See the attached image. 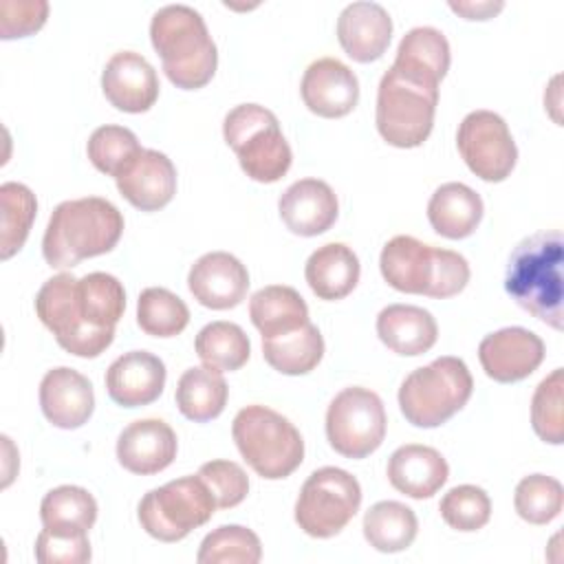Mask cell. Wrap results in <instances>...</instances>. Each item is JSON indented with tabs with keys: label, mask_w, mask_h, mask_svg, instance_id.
I'll return each instance as SVG.
<instances>
[{
	"label": "cell",
	"mask_w": 564,
	"mask_h": 564,
	"mask_svg": "<svg viewBox=\"0 0 564 564\" xmlns=\"http://www.w3.org/2000/svg\"><path fill=\"white\" fill-rule=\"evenodd\" d=\"M456 148L465 165L487 183L505 181L518 161L507 121L491 110H474L460 121Z\"/></svg>",
	"instance_id": "4fadbf2b"
},
{
	"label": "cell",
	"mask_w": 564,
	"mask_h": 564,
	"mask_svg": "<svg viewBox=\"0 0 564 564\" xmlns=\"http://www.w3.org/2000/svg\"><path fill=\"white\" fill-rule=\"evenodd\" d=\"M482 198L465 183H443L427 203V220L432 229L449 240L467 238L482 220Z\"/></svg>",
	"instance_id": "484cf974"
},
{
	"label": "cell",
	"mask_w": 564,
	"mask_h": 564,
	"mask_svg": "<svg viewBox=\"0 0 564 564\" xmlns=\"http://www.w3.org/2000/svg\"><path fill=\"white\" fill-rule=\"evenodd\" d=\"M165 364L148 350H130L106 370V392L121 408L156 401L165 388Z\"/></svg>",
	"instance_id": "44dd1931"
},
{
	"label": "cell",
	"mask_w": 564,
	"mask_h": 564,
	"mask_svg": "<svg viewBox=\"0 0 564 564\" xmlns=\"http://www.w3.org/2000/svg\"><path fill=\"white\" fill-rule=\"evenodd\" d=\"M40 520L55 531H90L97 520V500L88 489L59 485L40 502Z\"/></svg>",
	"instance_id": "836d02e7"
},
{
	"label": "cell",
	"mask_w": 564,
	"mask_h": 564,
	"mask_svg": "<svg viewBox=\"0 0 564 564\" xmlns=\"http://www.w3.org/2000/svg\"><path fill=\"white\" fill-rule=\"evenodd\" d=\"M216 509L209 487L196 474L150 489L139 502L137 518L154 540L178 542L209 522Z\"/></svg>",
	"instance_id": "9c48e42d"
},
{
	"label": "cell",
	"mask_w": 564,
	"mask_h": 564,
	"mask_svg": "<svg viewBox=\"0 0 564 564\" xmlns=\"http://www.w3.org/2000/svg\"><path fill=\"white\" fill-rule=\"evenodd\" d=\"M441 518L447 527L469 533L482 529L491 518V500L482 487L458 485L452 487L438 502Z\"/></svg>",
	"instance_id": "b9f144b4"
},
{
	"label": "cell",
	"mask_w": 564,
	"mask_h": 564,
	"mask_svg": "<svg viewBox=\"0 0 564 564\" xmlns=\"http://www.w3.org/2000/svg\"><path fill=\"white\" fill-rule=\"evenodd\" d=\"M386 425L379 394L361 386L344 388L326 410V438L346 458L370 456L383 443Z\"/></svg>",
	"instance_id": "7c38bea8"
},
{
	"label": "cell",
	"mask_w": 564,
	"mask_h": 564,
	"mask_svg": "<svg viewBox=\"0 0 564 564\" xmlns=\"http://www.w3.org/2000/svg\"><path fill=\"white\" fill-rule=\"evenodd\" d=\"M40 408L55 427L77 430L95 410L93 383L68 366L53 368L40 381Z\"/></svg>",
	"instance_id": "7402d4cb"
},
{
	"label": "cell",
	"mask_w": 564,
	"mask_h": 564,
	"mask_svg": "<svg viewBox=\"0 0 564 564\" xmlns=\"http://www.w3.org/2000/svg\"><path fill=\"white\" fill-rule=\"evenodd\" d=\"M93 551L86 531L42 529L35 538V560L40 564H84Z\"/></svg>",
	"instance_id": "ee69618b"
},
{
	"label": "cell",
	"mask_w": 564,
	"mask_h": 564,
	"mask_svg": "<svg viewBox=\"0 0 564 564\" xmlns=\"http://www.w3.org/2000/svg\"><path fill=\"white\" fill-rule=\"evenodd\" d=\"M262 557L260 538L240 524H223L200 542L198 564H258Z\"/></svg>",
	"instance_id": "74e56055"
},
{
	"label": "cell",
	"mask_w": 564,
	"mask_h": 564,
	"mask_svg": "<svg viewBox=\"0 0 564 564\" xmlns=\"http://www.w3.org/2000/svg\"><path fill=\"white\" fill-rule=\"evenodd\" d=\"M278 209L289 231L311 238L333 227L339 214V203L326 181L300 178L282 192Z\"/></svg>",
	"instance_id": "ffe728a7"
},
{
	"label": "cell",
	"mask_w": 564,
	"mask_h": 564,
	"mask_svg": "<svg viewBox=\"0 0 564 564\" xmlns=\"http://www.w3.org/2000/svg\"><path fill=\"white\" fill-rule=\"evenodd\" d=\"M361 505L359 480L339 467H319L302 485L295 522L311 538H333L355 518Z\"/></svg>",
	"instance_id": "30bf717a"
},
{
	"label": "cell",
	"mask_w": 564,
	"mask_h": 564,
	"mask_svg": "<svg viewBox=\"0 0 564 564\" xmlns=\"http://www.w3.org/2000/svg\"><path fill=\"white\" fill-rule=\"evenodd\" d=\"M176 434L161 419L132 421L117 438V460L137 476L163 471L176 458Z\"/></svg>",
	"instance_id": "d6986e66"
},
{
	"label": "cell",
	"mask_w": 564,
	"mask_h": 564,
	"mask_svg": "<svg viewBox=\"0 0 564 564\" xmlns=\"http://www.w3.org/2000/svg\"><path fill=\"white\" fill-rule=\"evenodd\" d=\"M231 436L247 465L267 480L291 476L304 460L300 430L267 405L242 408L231 423Z\"/></svg>",
	"instance_id": "8992f818"
},
{
	"label": "cell",
	"mask_w": 564,
	"mask_h": 564,
	"mask_svg": "<svg viewBox=\"0 0 564 564\" xmlns=\"http://www.w3.org/2000/svg\"><path fill=\"white\" fill-rule=\"evenodd\" d=\"M187 289L198 304L225 311L245 300L249 273L236 256L227 251H209L192 264L187 273Z\"/></svg>",
	"instance_id": "9a60e30c"
},
{
	"label": "cell",
	"mask_w": 564,
	"mask_h": 564,
	"mask_svg": "<svg viewBox=\"0 0 564 564\" xmlns=\"http://www.w3.org/2000/svg\"><path fill=\"white\" fill-rule=\"evenodd\" d=\"M438 84L390 66L377 88V130L394 148H419L432 132Z\"/></svg>",
	"instance_id": "5b68a950"
},
{
	"label": "cell",
	"mask_w": 564,
	"mask_h": 564,
	"mask_svg": "<svg viewBox=\"0 0 564 564\" xmlns=\"http://www.w3.org/2000/svg\"><path fill=\"white\" fill-rule=\"evenodd\" d=\"M196 355L209 368L220 372H234L242 368L251 355L247 333L234 322H212L203 326L194 341Z\"/></svg>",
	"instance_id": "e575fe53"
},
{
	"label": "cell",
	"mask_w": 564,
	"mask_h": 564,
	"mask_svg": "<svg viewBox=\"0 0 564 564\" xmlns=\"http://www.w3.org/2000/svg\"><path fill=\"white\" fill-rule=\"evenodd\" d=\"M123 234L121 212L101 196L59 203L42 238V256L53 269H70L115 249Z\"/></svg>",
	"instance_id": "6da1fadb"
},
{
	"label": "cell",
	"mask_w": 564,
	"mask_h": 564,
	"mask_svg": "<svg viewBox=\"0 0 564 564\" xmlns=\"http://www.w3.org/2000/svg\"><path fill=\"white\" fill-rule=\"evenodd\" d=\"M48 15L46 0H2L0 2V37H26L40 31Z\"/></svg>",
	"instance_id": "f6af8a7d"
},
{
	"label": "cell",
	"mask_w": 564,
	"mask_h": 564,
	"mask_svg": "<svg viewBox=\"0 0 564 564\" xmlns=\"http://www.w3.org/2000/svg\"><path fill=\"white\" fill-rule=\"evenodd\" d=\"M562 502V482L546 474L524 476L513 494V507L518 516L529 524H549L560 516Z\"/></svg>",
	"instance_id": "ab89813d"
},
{
	"label": "cell",
	"mask_w": 564,
	"mask_h": 564,
	"mask_svg": "<svg viewBox=\"0 0 564 564\" xmlns=\"http://www.w3.org/2000/svg\"><path fill=\"white\" fill-rule=\"evenodd\" d=\"M562 388L564 370L555 368L544 377L531 399V425L533 432L551 445H562L564 441V419H562Z\"/></svg>",
	"instance_id": "60d3db41"
},
{
	"label": "cell",
	"mask_w": 564,
	"mask_h": 564,
	"mask_svg": "<svg viewBox=\"0 0 564 564\" xmlns=\"http://www.w3.org/2000/svg\"><path fill=\"white\" fill-rule=\"evenodd\" d=\"M264 361L289 377L311 372L324 357V337L315 324H306L280 337L262 339Z\"/></svg>",
	"instance_id": "4dcf8cb0"
},
{
	"label": "cell",
	"mask_w": 564,
	"mask_h": 564,
	"mask_svg": "<svg viewBox=\"0 0 564 564\" xmlns=\"http://www.w3.org/2000/svg\"><path fill=\"white\" fill-rule=\"evenodd\" d=\"M386 474L399 494L423 500L432 498L447 482L449 467L438 449L408 443L392 452Z\"/></svg>",
	"instance_id": "cb8c5ba5"
},
{
	"label": "cell",
	"mask_w": 564,
	"mask_h": 564,
	"mask_svg": "<svg viewBox=\"0 0 564 564\" xmlns=\"http://www.w3.org/2000/svg\"><path fill=\"white\" fill-rule=\"evenodd\" d=\"M159 77L154 66L134 51L115 53L101 73L106 99L121 112H145L159 97Z\"/></svg>",
	"instance_id": "2e32d148"
},
{
	"label": "cell",
	"mask_w": 564,
	"mask_h": 564,
	"mask_svg": "<svg viewBox=\"0 0 564 564\" xmlns=\"http://www.w3.org/2000/svg\"><path fill=\"white\" fill-rule=\"evenodd\" d=\"M223 137L236 152L242 172L258 183L280 181L293 161L278 117L260 104H240L225 115Z\"/></svg>",
	"instance_id": "ba28073f"
},
{
	"label": "cell",
	"mask_w": 564,
	"mask_h": 564,
	"mask_svg": "<svg viewBox=\"0 0 564 564\" xmlns=\"http://www.w3.org/2000/svg\"><path fill=\"white\" fill-rule=\"evenodd\" d=\"M126 311L123 284L104 271L86 273L77 280V313L90 328H115Z\"/></svg>",
	"instance_id": "1f68e13d"
},
{
	"label": "cell",
	"mask_w": 564,
	"mask_h": 564,
	"mask_svg": "<svg viewBox=\"0 0 564 564\" xmlns=\"http://www.w3.org/2000/svg\"><path fill=\"white\" fill-rule=\"evenodd\" d=\"M300 93L311 112L324 119H337L357 106L359 82L337 57H319L304 70Z\"/></svg>",
	"instance_id": "e0dca14e"
},
{
	"label": "cell",
	"mask_w": 564,
	"mask_h": 564,
	"mask_svg": "<svg viewBox=\"0 0 564 564\" xmlns=\"http://www.w3.org/2000/svg\"><path fill=\"white\" fill-rule=\"evenodd\" d=\"M0 205H2V234H0V258L9 260L18 253L31 231V225L37 214L35 194L15 181L0 185Z\"/></svg>",
	"instance_id": "d590c367"
},
{
	"label": "cell",
	"mask_w": 564,
	"mask_h": 564,
	"mask_svg": "<svg viewBox=\"0 0 564 564\" xmlns=\"http://www.w3.org/2000/svg\"><path fill=\"white\" fill-rule=\"evenodd\" d=\"M150 40L161 55L167 79L183 90H196L212 82L218 51L203 15L187 4H165L150 22Z\"/></svg>",
	"instance_id": "3957f363"
},
{
	"label": "cell",
	"mask_w": 564,
	"mask_h": 564,
	"mask_svg": "<svg viewBox=\"0 0 564 564\" xmlns=\"http://www.w3.org/2000/svg\"><path fill=\"white\" fill-rule=\"evenodd\" d=\"M359 258L344 242L317 247L304 264V278L311 291L326 302H335L352 293L359 282Z\"/></svg>",
	"instance_id": "4316f807"
},
{
	"label": "cell",
	"mask_w": 564,
	"mask_h": 564,
	"mask_svg": "<svg viewBox=\"0 0 564 564\" xmlns=\"http://www.w3.org/2000/svg\"><path fill=\"white\" fill-rule=\"evenodd\" d=\"M502 7H505L502 0H480V2H474V0H465V2L449 0V9L460 13L465 20H489Z\"/></svg>",
	"instance_id": "bcb514c9"
},
{
	"label": "cell",
	"mask_w": 564,
	"mask_h": 564,
	"mask_svg": "<svg viewBox=\"0 0 564 564\" xmlns=\"http://www.w3.org/2000/svg\"><path fill=\"white\" fill-rule=\"evenodd\" d=\"M227 394L229 388L220 370L209 366H194L178 377L174 399L185 419L194 423H207L225 410Z\"/></svg>",
	"instance_id": "f1b7e54d"
},
{
	"label": "cell",
	"mask_w": 564,
	"mask_h": 564,
	"mask_svg": "<svg viewBox=\"0 0 564 564\" xmlns=\"http://www.w3.org/2000/svg\"><path fill=\"white\" fill-rule=\"evenodd\" d=\"M249 317L262 339L280 337L308 324V306L293 286L269 284L251 295Z\"/></svg>",
	"instance_id": "83f0119b"
},
{
	"label": "cell",
	"mask_w": 564,
	"mask_h": 564,
	"mask_svg": "<svg viewBox=\"0 0 564 564\" xmlns=\"http://www.w3.org/2000/svg\"><path fill=\"white\" fill-rule=\"evenodd\" d=\"M115 181L119 194L141 212H159L176 194V167L172 159L150 148H143Z\"/></svg>",
	"instance_id": "ac0fdd59"
},
{
	"label": "cell",
	"mask_w": 564,
	"mask_h": 564,
	"mask_svg": "<svg viewBox=\"0 0 564 564\" xmlns=\"http://www.w3.org/2000/svg\"><path fill=\"white\" fill-rule=\"evenodd\" d=\"M562 234L538 231L516 245L505 271V291L511 300L555 330L562 328Z\"/></svg>",
	"instance_id": "7a4b0ae2"
},
{
	"label": "cell",
	"mask_w": 564,
	"mask_h": 564,
	"mask_svg": "<svg viewBox=\"0 0 564 564\" xmlns=\"http://www.w3.org/2000/svg\"><path fill=\"white\" fill-rule=\"evenodd\" d=\"M198 476L209 487L218 509L240 505L249 494V476L234 460H209L198 467Z\"/></svg>",
	"instance_id": "7bdbcfd3"
},
{
	"label": "cell",
	"mask_w": 564,
	"mask_h": 564,
	"mask_svg": "<svg viewBox=\"0 0 564 564\" xmlns=\"http://www.w3.org/2000/svg\"><path fill=\"white\" fill-rule=\"evenodd\" d=\"M137 324L152 337H176L189 324L187 304L163 286H148L137 300Z\"/></svg>",
	"instance_id": "8d00e7d4"
},
{
	"label": "cell",
	"mask_w": 564,
	"mask_h": 564,
	"mask_svg": "<svg viewBox=\"0 0 564 564\" xmlns=\"http://www.w3.org/2000/svg\"><path fill=\"white\" fill-rule=\"evenodd\" d=\"M77 280L73 273L48 278L35 295V313L66 352L93 359L112 344L115 328L99 330L82 322L77 313Z\"/></svg>",
	"instance_id": "8fae6325"
},
{
	"label": "cell",
	"mask_w": 564,
	"mask_h": 564,
	"mask_svg": "<svg viewBox=\"0 0 564 564\" xmlns=\"http://www.w3.org/2000/svg\"><path fill=\"white\" fill-rule=\"evenodd\" d=\"M379 339L397 355L416 357L427 352L438 337L436 319L414 304H388L377 315Z\"/></svg>",
	"instance_id": "d4e9b609"
},
{
	"label": "cell",
	"mask_w": 564,
	"mask_h": 564,
	"mask_svg": "<svg viewBox=\"0 0 564 564\" xmlns=\"http://www.w3.org/2000/svg\"><path fill=\"white\" fill-rule=\"evenodd\" d=\"M474 392L467 364L443 355L412 370L399 388V408L414 427H438L465 408Z\"/></svg>",
	"instance_id": "52a82bcc"
},
{
	"label": "cell",
	"mask_w": 564,
	"mask_h": 564,
	"mask_svg": "<svg viewBox=\"0 0 564 564\" xmlns=\"http://www.w3.org/2000/svg\"><path fill=\"white\" fill-rule=\"evenodd\" d=\"M379 269L392 289L438 300L458 295L469 282V264L458 251L436 249L403 234L383 245Z\"/></svg>",
	"instance_id": "277c9868"
},
{
	"label": "cell",
	"mask_w": 564,
	"mask_h": 564,
	"mask_svg": "<svg viewBox=\"0 0 564 564\" xmlns=\"http://www.w3.org/2000/svg\"><path fill=\"white\" fill-rule=\"evenodd\" d=\"M143 148L139 145L137 134L130 128L115 126V123L99 126L86 143V154H88L90 163L99 172L115 176V178L130 165V161Z\"/></svg>",
	"instance_id": "f35d334b"
},
{
	"label": "cell",
	"mask_w": 564,
	"mask_h": 564,
	"mask_svg": "<svg viewBox=\"0 0 564 564\" xmlns=\"http://www.w3.org/2000/svg\"><path fill=\"white\" fill-rule=\"evenodd\" d=\"M364 538L381 553L405 551L419 531L416 513L397 500L375 502L364 516Z\"/></svg>",
	"instance_id": "d6a6232c"
},
{
	"label": "cell",
	"mask_w": 564,
	"mask_h": 564,
	"mask_svg": "<svg viewBox=\"0 0 564 564\" xmlns=\"http://www.w3.org/2000/svg\"><path fill=\"white\" fill-rule=\"evenodd\" d=\"M478 359L489 379L516 383L538 370L544 359V341L522 326L500 328L480 341Z\"/></svg>",
	"instance_id": "5bb4252c"
},
{
	"label": "cell",
	"mask_w": 564,
	"mask_h": 564,
	"mask_svg": "<svg viewBox=\"0 0 564 564\" xmlns=\"http://www.w3.org/2000/svg\"><path fill=\"white\" fill-rule=\"evenodd\" d=\"M392 37V18L379 2H350L337 18V40L348 57L368 64L379 59Z\"/></svg>",
	"instance_id": "603a6c76"
},
{
	"label": "cell",
	"mask_w": 564,
	"mask_h": 564,
	"mask_svg": "<svg viewBox=\"0 0 564 564\" xmlns=\"http://www.w3.org/2000/svg\"><path fill=\"white\" fill-rule=\"evenodd\" d=\"M449 42L438 29L414 26L401 37L392 66L438 84L449 70Z\"/></svg>",
	"instance_id": "f546056e"
}]
</instances>
